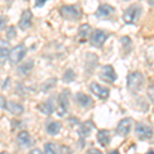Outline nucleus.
<instances>
[{
  "mask_svg": "<svg viewBox=\"0 0 154 154\" xmlns=\"http://www.w3.org/2000/svg\"><path fill=\"white\" fill-rule=\"evenodd\" d=\"M128 88L131 93H137L141 91L144 84V77L143 74L140 72H131L128 75Z\"/></svg>",
  "mask_w": 154,
  "mask_h": 154,
  "instance_id": "obj_1",
  "label": "nucleus"
},
{
  "mask_svg": "<svg viewBox=\"0 0 154 154\" xmlns=\"http://www.w3.org/2000/svg\"><path fill=\"white\" fill-rule=\"evenodd\" d=\"M141 14H142V6L139 5V4H133V5H131L125 9L122 19L125 24H135L140 18Z\"/></svg>",
  "mask_w": 154,
  "mask_h": 154,
  "instance_id": "obj_2",
  "label": "nucleus"
},
{
  "mask_svg": "<svg viewBox=\"0 0 154 154\" xmlns=\"http://www.w3.org/2000/svg\"><path fill=\"white\" fill-rule=\"evenodd\" d=\"M61 14L64 19L68 21H76L79 20L82 16V11L78 5H63L60 9Z\"/></svg>",
  "mask_w": 154,
  "mask_h": 154,
  "instance_id": "obj_3",
  "label": "nucleus"
},
{
  "mask_svg": "<svg viewBox=\"0 0 154 154\" xmlns=\"http://www.w3.org/2000/svg\"><path fill=\"white\" fill-rule=\"evenodd\" d=\"M27 53V48L24 44H19L18 46L14 48L8 54V60L11 64H18L20 61L25 57Z\"/></svg>",
  "mask_w": 154,
  "mask_h": 154,
  "instance_id": "obj_4",
  "label": "nucleus"
},
{
  "mask_svg": "<svg viewBox=\"0 0 154 154\" xmlns=\"http://www.w3.org/2000/svg\"><path fill=\"white\" fill-rule=\"evenodd\" d=\"M58 115L64 116L68 112L69 109V91H64L61 95L59 96L58 100Z\"/></svg>",
  "mask_w": 154,
  "mask_h": 154,
  "instance_id": "obj_5",
  "label": "nucleus"
},
{
  "mask_svg": "<svg viewBox=\"0 0 154 154\" xmlns=\"http://www.w3.org/2000/svg\"><path fill=\"white\" fill-rule=\"evenodd\" d=\"M100 78L105 82L113 83L117 79V75H116L115 71H114L113 67L111 65H106L102 68L100 72Z\"/></svg>",
  "mask_w": 154,
  "mask_h": 154,
  "instance_id": "obj_6",
  "label": "nucleus"
},
{
  "mask_svg": "<svg viewBox=\"0 0 154 154\" xmlns=\"http://www.w3.org/2000/svg\"><path fill=\"white\" fill-rule=\"evenodd\" d=\"M135 133L139 139H150L153 136L152 128L142 122H138L136 125Z\"/></svg>",
  "mask_w": 154,
  "mask_h": 154,
  "instance_id": "obj_7",
  "label": "nucleus"
},
{
  "mask_svg": "<svg viewBox=\"0 0 154 154\" xmlns=\"http://www.w3.org/2000/svg\"><path fill=\"white\" fill-rule=\"evenodd\" d=\"M108 35L102 30H95L93 32V35L91 37V43L93 44L95 48H101L104 44V42L106 41Z\"/></svg>",
  "mask_w": 154,
  "mask_h": 154,
  "instance_id": "obj_8",
  "label": "nucleus"
},
{
  "mask_svg": "<svg viewBox=\"0 0 154 154\" xmlns=\"http://www.w3.org/2000/svg\"><path fill=\"white\" fill-rule=\"evenodd\" d=\"M131 125H133V120L131 118H125L118 123L117 128H116V134L120 137H126L131 131Z\"/></svg>",
  "mask_w": 154,
  "mask_h": 154,
  "instance_id": "obj_9",
  "label": "nucleus"
},
{
  "mask_svg": "<svg viewBox=\"0 0 154 154\" xmlns=\"http://www.w3.org/2000/svg\"><path fill=\"white\" fill-rule=\"evenodd\" d=\"M89 89L95 96L100 99H107L109 97V89L97 82H93L89 85Z\"/></svg>",
  "mask_w": 154,
  "mask_h": 154,
  "instance_id": "obj_10",
  "label": "nucleus"
},
{
  "mask_svg": "<svg viewBox=\"0 0 154 154\" xmlns=\"http://www.w3.org/2000/svg\"><path fill=\"white\" fill-rule=\"evenodd\" d=\"M32 19H33V14L30 9H26L23 11L22 17L19 22V27L22 30H27L32 25Z\"/></svg>",
  "mask_w": 154,
  "mask_h": 154,
  "instance_id": "obj_11",
  "label": "nucleus"
},
{
  "mask_svg": "<svg viewBox=\"0 0 154 154\" xmlns=\"http://www.w3.org/2000/svg\"><path fill=\"white\" fill-rule=\"evenodd\" d=\"M1 107L2 108H5L6 110H8L11 114H14V115H21L24 112L23 106H21L20 104L16 103L14 101L4 102L3 104H1Z\"/></svg>",
  "mask_w": 154,
  "mask_h": 154,
  "instance_id": "obj_12",
  "label": "nucleus"
},
{
  "mask_svg": "<svg viewBox=\"0 0 154 154\" xmlns=\"http://www.w3.org/2000/svg\"><path fill=\"white\" fill-rule=\"evenodd\" d=\"M115 12V8L109 4H102L98 7L96 12V17L99 19H106L109 18L111 14Z\"/></svg>",
  "mask_w": 154,
  "mask_h": 154,
  "instance_id": "obj_13",
  "label": "nucleus"
},
{
  "mask_svg": "<svg viewBox=\"0 0 154 154\" xmlns=\"http://www.w3.org/2000/svg\"><path fill=\"white\" fill-rule=\"evenodd\" d=\"M17 141H18V144L21 147H31L34 144V140L31 138V136L29 135L27 131H21V133L18 135V138H17Z\"/></svg>",
  "mask_w": 154,
  "mask_h": 154,
  "instance_id": "obj_14",
  "label": "nucleus"
},
{
  "mask_svg": "<svg viewBox=\"0 0 154 154\" xmlns=\"http://www.w3.org/2000/svg\"><path fill=\"white\" fill-rule=\"evenodd\" d=\"M94 128H95V125H94V123L91 122V120L85 121V122H83L82 125H80V128H79L78 135L80 136V138H83V139L88 138Z\"/></svg>",
  "mask_w": 154,
  "mask_h": 154,
  "instance_id": "obj_15",
  "label": "nucleus"
},
{
  "mask_svg": "<svg viewBox=\"0 0 154 154\" xmlns=\"http://www.w3.org/2000/svg\"><path fill=\"white\" fill-rule=\"evenodd\" d=\"M97 140H98V142L100 143V145L102 147H107L111 140L109 131H106V130L99 131L98 134H97Z\"/></svg>",
  "mask_w": 154,
  "mask_h": 154,
  "instance_id": "obj_16",
  "label": "nucleus"
},
{
  "mask_svg": "<svg viewBox=\"0 0 154 154\" xmlns=\"http://www.w3.org/2000/svg\"><path fill=\"white\" fill-rule=\"evenodd\" d=\"M76 101L77 103L79 104L82 108H88V107H91L93 105L94 101L93 99L91 98V97L84 95L82 93H78L76 95Z\"/></svg>",
  "mask_w": 154,
  "mask_h": 154,
  "instance_id": "obj_17",
  "label": "nucleus"
},
{
  "mask_svg": "<svg viewBox=\"0 0 154 154\" xmlns=\"http://www.w3.org/2000/svg\"><path fill=\"white\" fill-rule=\"evenodd\" d=\"M9 43L4 39H0V63H4L8 58Z\"/></svg>",
  "mask_w": 154,
  "mask_h": 154,
  "instance_id": "obj_18",
  "label": "nucleus"
},
{
  "mask_svg": "<svg viewBox=\"0 0 154 154\" xmlns=\"http://www.w3.org/2000/svg\"><path fill=\"white\" fill-rule=\"evenodd\" d=\"M91 26L88 24H83L81 25L78 28V36L80 38L81 42H85L89 38V35H91Z\"/></svg>",
  "mask_w": 154,
  "mask_h": 154,
  "instance_id": "obj_19",
  "label": "nucleus"
},
{
  "mask_svg": "<svg viewBox=\"0 0 154 154\" xmlns=\"http://www.w3.org/2000/svg\"><path fill=\"white\" fill-rule=\"evenodd\" d=\"M34 67V62L32 60H29L26 63H24L23 65H21L18 68V73L22 76H27L31 73L32 69Z\"/></svg>",
  "mask_w": 154,
  "mask_h": 154,
  "instance_id": "obj_20",
  "label": "nucleus"
},
{
  "mask_svg": "<svg viewBox=\"0 0 154 154\" xmlns=\"http://www.w3.org/2000/svg\"><path fill=\"white\" fill-rule=\"evenodd\" d=\"M61 128H62V123L59 122V121H51V122H48V125H46V131L51 136L59 134Z\"/></svg>",
  "mask_w": 154,
  "mask_h": 154,
  "instance_id": "obj_21",
  "label": "nucleus"
},
{
  "mask_svg": "<svg viewBox=\"0 0 154 154\" xmlns=\"http://www.w3.org/2000/svg\"><path fill=\"white\" fill-rule=\"evenodd\" d=\"M38 109L43 114H46V115H51V114L54 112V104L51 103V101H48V102H43V103L39 104V105H38Z\"/></svg>",
  "mask_w": 154,
  "mask_h": 154,
  "instance_id": "obj_22",
  "label": "nucleus"
},
{
  "mask_svg": "<svg viewBox=\"0 0 154 154\" xmlns=\"http://www.w3.org/2000/svg\"><path fill=\"white\" fill-rule=\"evenodd\" d=\"M75 78H76V74L74 73V71L71 70V69H68V70L65 72L64 76H63V80L65 81V82H67V83L74 81V80H75Z\"/></svg>",
  "mask_w": 154,
  "mask_h": 154,
  "instance_id": "obj_23",
  "label": "nucleus"
},
{
  "mask_svg": "<svg viewBox=\"0 0 154 154\" xmlns=\"http://www.w3.org/2000/svg\"><path fill=\"white\" fill-rule=\"evenodd\" d=\"M44 151H45V153H53L54 154V153L59 152V148L53 143H48V144H45Z\"/></svg>",
  "mask_w": 154,
  "mask_h": 154,
  "instance_id": "obj_24",
  "label": "nucleus"
},
{
  "mask_svg": "<svg viewBox=\"0 0 154 154\" xmlns=\"http://www.w3.org/2000/svg\"><path fill=\"white\" fill-rule=\"evenodd\" d=\"M6 36H7V38L8 39H14L16 38V36H17V31H16V28H14V26H11L8 28V30H7V32H6Z\"/></svg>",
  "mask_w": 154,
  "mask_h": 154,
  "instance_id": "obj_25",
  "label": "nucleus"
},
{
  "mask_svg": "<svg viewBox=\"0 0 154 154\" xmlns=\"http://www.w3.org/2000/svg\"><path fill=\"white\" fill-rule=\"evenodd\" d=\"M148 96L150 98V100L154 103V82L149 86L148 88Z\"/></svg>",
  "mask_w": 154,
  "mask_h": 154,
  "instance_id": "obj_26",
  "label": "nucleus"
},
{
  "mask_svg": "<svg viewBox=\"0 0 154 154\" xmlns=\"http://www.w3.org/2000/svg\"><path fill=\"white\" fill-rule=\"evenodd\" d=\"M6 21H7V19L5 18V17H0V30L5 28Z\"/></svg>",
  "mask_w": 154,
  "mask_h": 154,
  "instance_id": "obj_27",
  "label": "nucleus"
},
{
  "mask_svg": "<svg viewBox=\"0 0 154 154\" xmlns=\"http://www.w3.org/2000/svg\"><path fill=\"white\" fill-rule=\"evenodd\" d=\"M48 1V0H36L35 1V6L36 7H41L43 6L44 4H45V2Z\"/></svg>",
  "mask_w": 154,
  "mask_h": 154,
  "instance_id": "obj_28",
  "label": "nucleus"
},
{
  "mask_svg": "<svg viewBox=\"0 0 154 154\" xmlns=\"http://www.w3.org/2000/svg\"><path fill=\"white\" fill-rule=\"evenodd\" d=\"M101 153L100 150H97V149H89V150L88 151V153Z\"/></svg>",
  "mask_w": 154,
  "mask_h": 154,
  "instance_id": "obj_29",
  "label": "nucleus"
},
{
  "mask_svg": "<svg viewBox=\"0 0 154 154\" xmlns=\"http://www.w3.org/2000/svg\"><path fill=\"white\" fill-rule=\"evenodd\" d=\"M147 1H148V3L150 4L151 6L154 7V0H147Z\"/></svg>",
  "mask_w": 154,
  "mask_h": 154,
  "instance_id": "obj_30",
  "label": "nucleus"
},
{
  "mask_svg": "<svg viewBox=\"0 0 154 154\" xmlns=\"http://www.w3.org/2000/svg\"><path fill=\"white\" fill-rule=\"evenodd\" d=\"M31 153H41V151L38 150V149H36V150H32Z\"/></svg>",
  "mask_w": 154,
  "mask_h": 154,
  "instance_id": "obj_31",
  "label": "nucleus"
}]
</instances>
